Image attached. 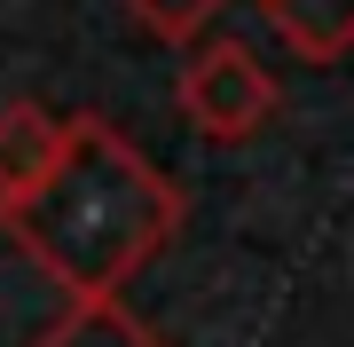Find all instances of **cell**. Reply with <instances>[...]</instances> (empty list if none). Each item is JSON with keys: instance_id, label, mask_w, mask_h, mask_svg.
<instances>
[{"instance_id": "1", "label": "cell", "mask_w": 354, "mask_h": 347, "mask_svg": "<svg viewBox=\"0 0 354 347\" xmlns=\"http://www.w3.org/2000/svg\"><path fill=\"white\" fill-rule=\"evenodd\" d=\"M0 229L71 300L127 292L181 237V190L102 111H79L64 118V150L48 158V174L32 190L0 197Z\"/></svg>"}, {"instance_id": "6", "label": "cell", "mask_w": 354, "mask_h": 347, "mask_svg": "<svg viewBox=\"0 0 354 347\" xmlns=\"http://www.w3.org/2000/svg\"><path fill=\"white\" fill-rule=\"evenodd\" d=\"M221 8H228V0H127L134 32L158 39V48H197V39L221 24Z\"/></svg>"}, {"instance_id": "5", "label": "cell", "mask_w": 354, "mask_h": 347, "mask_svg": "<svg viewBox=\"0 0 354 347\" xmlns=\"http://www.w3.org/2000/svg\"><path fill=\"white\" fill-rule=\"evenodd\" d=\"M64 150V118H55L48 103H0V197L32 190L39 174H48V158Z\"/></svg>"}, {"instance_id": "2", "label": "cell", "mask_w": 354, "mask_h": 347, "mask_svg": "<svg viewBox=\"0 0 354 347\" xmlns=\"http://www.w3.org/2000/svg\"><path fill=\"white\" fill-rule=\"evenodd\" d=\"M174 103H181V118L205 142H252L283 111V87L244 39H213L205 32L189 48V64H181V79H174Z\"/></svg>"}, {"instance_id": "3", "label": "cell", "mask_w": 354, "mask_h": 347, "mask_svg": "<svg viewBox=\"0 0 354 347\" xmlns=\"http://www.w3.org/2000/svg\"><path fill=\"white\" fill-rule=\"evenodd\" d=\"M32 347H165V339H158L118 292H87V300H64V308L39 323Z\"/></svg>"}, {"instance_id": "4", "label": "cell", "mask_w": 354, "mask_h": 347, "mask_svg": "<svg viewBox=\"0 0 354 347\" xmlns=\"http://www.w3.org/2000/svg\"><path fill=\"white\" fill-rule=\"evenodd\" d=\"M260 16L299 64H339L354 48V0H260Z\"/></svg>"}]
</instances>
